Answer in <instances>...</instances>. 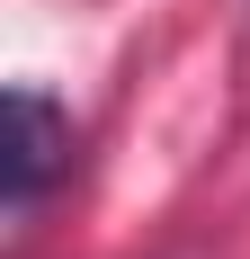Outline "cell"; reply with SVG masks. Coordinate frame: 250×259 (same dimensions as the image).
I'll list each match as a JSON object with an SVG mask.
<instances>
[{
    "mask_svg": "<svg viewBox=\"0 0 250 259\" xmlns=\"http://www.w3.org/2000/svg\"><path fill=\"white\" fill-rule=\"evenodd\" d=\"M0 170H9V233H27L45 188L72 170V116L45 90H9V152H0Z\"/></svg>",
    "mask_w": 250,
    "mask_h": 259,
    "instance_id": "1",
    "label": "cell"
}]
</instances>
